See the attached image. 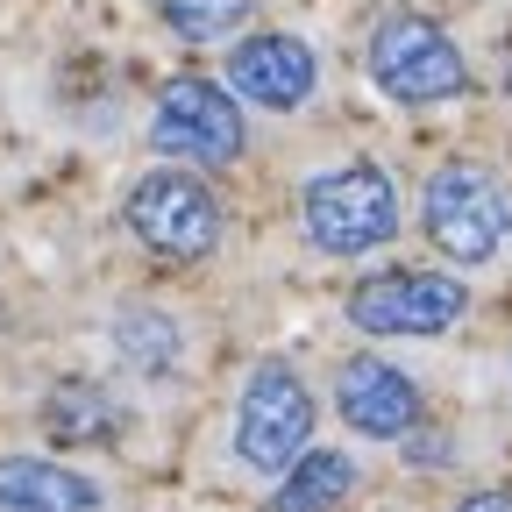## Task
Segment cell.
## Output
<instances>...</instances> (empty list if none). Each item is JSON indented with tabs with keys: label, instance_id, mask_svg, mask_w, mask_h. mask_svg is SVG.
Returning a JSON list of instances; mask_svg holds the SVG:
<instances>
[{
	"label": "cell",
	"instance_id": "52a82bcc",
	"mask_svg": "<svg viewBox=\"0 0 512 512\" xmlns=\"http://www.w3.org/2000/svg\"><path fill=\"white\" fill-rule=\"evenodd\" d=\"M463 306L470 292L441 271H384L349 292V320L363 335H441L463 320Z\"/></svg>",
	"mask_w": 512,
	"mask_h": 512
},
{
	"label": "cell",
	"instance_id": "5b68a950",
	"mask_svg": "<svg viewBox=\"0 0 512 512\" xmlns=\"http://www.w3.org/2000/svg\"><path fill=\"white\" fill-rule=\"evenodd\" d=\"M128 235H136L143 249H157V256L192 264V256L214 249L221 207H214V192H207L200 178H185V171H150L136 192H128Z\"/></svg>",
	"mask_w": 512,
	"mask_h": 512
},
{
	"label": "cell",
	"instance_id": "30bf717a",
	"mask_svg": "<svg viewBox=\"0 0 512 512\" xmlns=\"http://www.w3.org/2000/svg\"><path fill=\"white\" fill-rule=\"evenodd\" d=\"M0 512H100V484L43 456H0Z\"/></svg>",
	"mask_w": 512,
	"mask_h": 512
},
{
	"label": "cell",
	"instance_id": "5bb4252c",
	"mask_svg": "<svg viewBox=\"0 0 512 512\" xmlns=\"http://www.w3.org/2000/svg\"><path fill=\"white\" fill-rule=\"evenodd\" d=\"M157 15H164L185 43H214V36H228V29L249 15V0H157Z\"/></svg>",
	"mask_w": 512,
	"mask_h": 512
},
{
	"label": "cell",
	"instance_id": "4fadbf2b",
	"mask_svg": "<svg viewBox=\"0 0 512 512\" xmlns=\"http://www.w3.org/2000/svg\"><path fill=\"white\" fill-rule=\"evenodd\" d=\"M121 356L136 363V370H171L178 363V328L164 313H121V328H114Z\"/></svg>",
	"mask_w": 512,
	"mask_h": 512
},
{
	"label": "cell",
	"instance_id": "3957f363",
	"mask_svg": "<svg viewBox=\"0 0 512 512\" xmlns=\"http://www.w3.org/2000/svg\"><path fill=\"white\" fill-rule=\"evenodd\" d=\"M313 441V392L292 363H256L235 406V456L264 477H285Z\"/></svg>",
	"mask_w": 512,
	"mask_h": 512
},
{
	"label": "cell",
	"instance_id": "7c38bea8",
	"mask_svg": "<svg viewBox=\"0 0 512 512\" xmlns=\"http://www.w3.org/2000/svg\"><path fill=\"white\" fill-rule=\"evenodd\" d=\"M43 427L57 441H100L114 427V406H107L100 384H57V392L43 399Z\"/></svg>",
	"mask_w": 512,
	"mask_h": 512
},
{
	"label": "cell",
	"instance_id": "9a60e30c",
	"mask_svg": "<svg viewBox=\"0 0 512 512\" xmlns=\"http://www.w3.org/2000/svg\"><path fill=\"white\" fill-rule=\"evenodd\" d=\"M463 512H512V491H477L463 498Z\"/></svg>",
	"mask_w": 512,
	"mask_h": 512
},
{
	"label": "cell",
	"instance_id": "8fae6325",
	"mask_svg": "<svg viewBox=\"0 0 512 512\" xmlns=\"http://www.w3.org/2000/svg\"><path fill=\"white\" fill-rule=\"evenodd\" d=\"M349 491H356V463L342 456V448H306V456L278 477L271 512H335Z\"/></svg>",
	"mask_w": 512,
	"mask_h": 512
},
{
	"label": "cell",
	"instance_id": "9c48e42d",
	"mask_svg": "<svg viewBox=\"0 0 512 512\" xmlns=\"http://www.w3.org/2000/svg\"><path fill=\"white\" fill-rule=\"evenodd\" d=\"M313 79H320L313 50H306L299 36H278V29L235 43V57H228V93L271 107V114H292V107L313 93Z\"/></svg>",
	"mask_w": 512,
	"mask_h": 512
},
{
	"label": "cell",
	"instance_id": "277c9868",
	"mask_svg": "<svg viewBox=\"0 0 512 512\" xmlns=\"http://www.w3.org/2000/svg\"><path fill=\"white\" fill-rule=\"evenodd\" d=\"M370 79L406 107H427V100H456L470 86V64L427 15H384L370 36Z\"/></svg>",
	"mask_w": 512,
	"mask_h": 512
},
{
	"label": "cell",
	"instance_id": "6da1fadb",
	"mask_svg": "<svg viewBox=\"0 0 512 512\" xmlns=\"http://www.w3.org/2000/svg\"><path fill=\"white\" fill-rule=\"evenodd\" d=\"M420 221L448 264H491L512 235V192L484 164H441L420 192Z\"/></svg>",
	"mask_w": 512,
	"mask_h": 512
},
{
	"label": "cell",
	"instance_id": "8992f818",
	"mask_svg": "<svg viewBox=\"0 0 512 512\" xmlns=\"http://www.w3.org/2000/svg\"><path fill=\"white\" fill-rule=\"evenodd\" d=\"M150 143L164 157H192V164H235L242 157V107L214 79H171L157 93Z\"/></svg>",
	"mask_w": 512,
	"mask_h": 512
},
{
	"label": "cell",
	"instance_id": "7a4b0ae2",
	"mask_svg": "<svg viewBox=\"0 0 512 512\" xmlns=\"http://www.w3.org/2000/svg\"><path fill=\"white\" fill-rule=\"evenodd\" d=\"M299 214H306L313 249H328V256H370L377 242L399 235V185L384 178L377 164H342V171L306 178Z\"/></svg>",
	"mask_w": 512,
	"mask_h": 512
},
{
	"label": "cell",
	"instance_id": "ba28073f",
	"mask_svg": "<svg viewBox=\"0 0 512 512\" xmlns=\"http://www.w3.org/2000/svg\"><path fill=\"white\" fill-rule=\"evenodd\" d=\"M335 413L370 434V441H413L427 406H420V384L399 370V363H384V356H349L342 377H335Z\"/></svg>",
	"mask_w": 512,
	"mask_h": 512
}]
</instances>
